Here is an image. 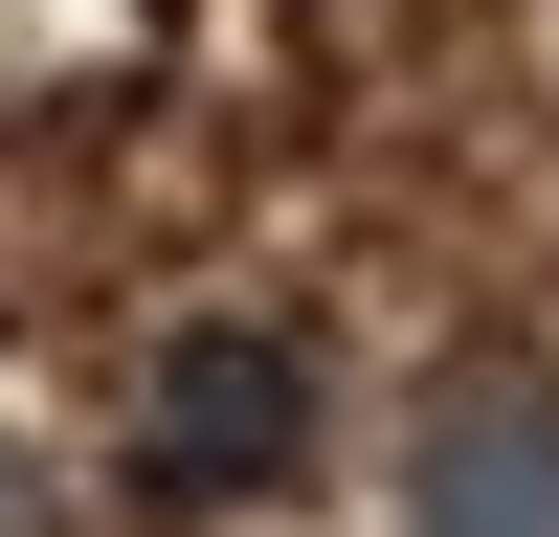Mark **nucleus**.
I'll list each match as a JSON object with an SVG mask.
<instances>
[{
    "instance_id": "nucleus-1",
    "label": "nucleus",
    "mask_w": 559,
    "mask_h": 537,
    "mask_svg": "<svg viewBox=\"0 0 559 537\" xmlns=\"http://www.w3.org/2000/svg\"><path fill=\"white\" fill-rule=\"evenodd\" d=\"M313 448V358L247 336V313H202V336H157V381H134V492L157 515H247V492H292Z\"/></svg>"
},
{
    "instance_id": "nucleus-3",
    "label": "nucleus",
    "mask_w": 559,
    "mask_h": 537,
    "mask_svg": "<svg viewBox=\"0 0 559 537\" xmlns=\"http://www.w3.org/2000/svg\"><path fill=\"white\" fill-rule=\"evenodd\" d=\"M0 537H45V492H23V470H0Z\"/></svg>"
},
{
    "instance_id": "nucleus-2",
    "label": "nucleus",
    "mask_w": 559,
    "mask_h": 537,
    "mask_svg": "<svg viewBox=\"0 0 559 537\" xmlns=\"http://www.w3.org/2000/svg\"><path fill=\"white\" fill-rule=\"evenodd\" d=\"M403 537H559V381H448L403 448Z\"/></svg>"
}]
</instances>
